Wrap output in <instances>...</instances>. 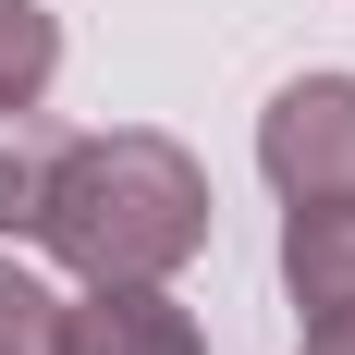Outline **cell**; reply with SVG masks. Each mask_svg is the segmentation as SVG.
Returning <instances> with one entry per match:
<instances>
[{"label":"cell","instance_id":"cell-4","mask_svg":"<svg viewBox=\"0 0 355 355\" xmlns=\"http://www.w3.org/2000/svg\"><path fill=\"white\" fill-rule=\"evenodd\" d=\"M282 294L306 306V319H343L355 306V196L282 209Z\"/></svg>","mask_w":355,"mask_h":355},{"label":"cell","instance_id":"cell-5","mask_svg":"<svg viewBox=\"0 0 355 355\" xmlns=\"http://www.w3.org/2000/svg\"><path fill=\"white\" fill-rule=\"evenodd\" d=\"M49 159H62V123L49 110H0V233H37Z\"/></svg>","mask_w":355,"mask_h":355},{"label":"cell","instance_id":"cell-7","mask_svg":"<svg viewBox=\"0 0 355 355\" xmlns=\"http://www.w3.org/2000/svg\"><path fill=\"white\" fill-rule=\"evenodd\" d=\"M49 331H62V294L25 257H0V355H49Z\"/></svg>","mask_w":355,"mask_h":355},{"label":"cell","instance_id":"cell-1","mask_svg":"<svg viewBox=\"0 0 355 355\" xmlns=\"http://www.w3.org/2000/svg\"><path fill=\"white\" fill-rule=\"evenodd\" d=\"M37 245L86 270V282H172L184 257L209 245V172H196V147L147 135H62L49 159V196H37Z\"/></svg>","mask_w":355,"mask_h":355},{"label":"cell","instance_id":"cell-8","mask_svg":"<svg viewBox=\"0 0 355 355\" xmlns=\"http://www.w3.org/2000/svg\"><path fill=\"white\" fill-rule=\"evenodd\" d=\"M306 355H355V306L343 319H306Z\"/></svg>","mask_w":355,"mask_h":355},{"label":"cell","instance_id":"cell-2","mask_svg":"<svg viewBox=\"0 0 355 355\" xmlns=\"http://www.w3.org/2000/svg\"><path fill=\"white\" fill-rule=\"evenodd\" d=\"M257 172H270L282 209L355 196V73H294L282 98L257 110Z\"/></svg>","mask_w":355,"mask_h":355},{"label":"cell","instance_id":"cell-6","mask_svg":"<svg viewBox=\"0 0 355 355\" xmlns=\"http://www.w3.org/2000/svg\"><path fill=\"white\" fill-rule=\"evenodd\" d=\"M49 73H62V25H49V0H0V110H37Z\"/></svg>","mask_w":355,"mask_h":355},{"label":"cell","instance_id":"cell-3","mask_svg":"<svg viewBox=\"0 0 355 355\" xmlns=\"http://www.w3.org/2000/svg\"><path fill=\"white\" fill-rule=\"evenodd\" d=\"M49 355H209V331L172 282H86L49 331Z\"/></svg>","mask_w":355,"mask_h":355}]
</instances>
